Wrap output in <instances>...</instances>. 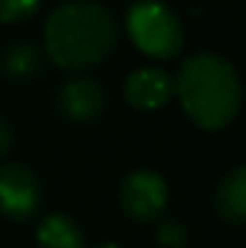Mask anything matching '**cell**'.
<instances>
[{
    "label": "cell",
    "instance_id": "obj_1",
    "mask_svg": "<svg viewBox=\"0 0 246 248\" xmlns=\"http://www.w3.org/2000/svg\"><path fill=\"white\" fill-rule=\"evenodd\" d=\"M46 51L61 68L82 70L104 61L118 44V24L114 15L99 2H63L58 5L44 29Z\"/></svg>",
    "mask_w": 246,
    "mask_h": 248
},
{
    "label": "cell",
    "instance_id": "obj_2",
    "mask_svg": "<svg viewBox=\"0 0 246 248\" xmlns=\"http://www.w3.org/2000/svg\"><path fill=\"white\" fill-rule=\"evenodd\" d=\"M174 92L188 118L205 130L234 121L242 106V80L232 61L220 53H193L174 78Z\"/></svg>",
    "mask_w": 246,
    "mask_h": 248
},
{
    "label": "cell",
    "instance_id": "obj_3",
    "mask_svg": "<svg viewBox=\"0 0 246 248\" xmlns=\"http://www.w3.org/2000/svg\"><path fill=\"white\" fill-rule=\"evenodd\" d=\"M133 44L152 58H174L181 53L186 34L176 12L162 0H138L126 15Z\"/></svg>",
    "mask_w": 246,
    "mask_h": 248
},
{
    "label": "cell",
    "instance_id": "obj_4",
    "mask_svg": "<svg viewBox=\"0 0 246 248\" xmlns=\"http://www.w3.org/2000/svg\"><path fill=\"white\" fill-rule=\"evenodd\" d=\"M123 212L140 224L155 222L162 217L164 207L169 202V188L166 181L152 169H135L131 171L118 190Z\"/></svg>",
    "mask_w": 246,
    "mask_h": 248
},
{
    "label": "cell",
    "instance_id": "obj_5",
    "mask_svg": "<svg viewBox=\"0 0 246 248\" xmlns=\"http://www.w3.org/2000/svg\"><path fill=\"white\" fill-rule=\"evenodd\" d=\"M41 202V186L36 173L24 164H0V212L7 219H29Z\"/></svg>",
    "mask_w": 246,
    "mask_h": 248
},
{
    "label": "cell",
    "instance_id": "obj_6",
    "mask_svg": "<svg viewBox=\"0 0 246 248\" xmlns=\"http://www.w3.org/2000/svg\"><path fill=\"white\" fill-rule=\"evenodd\" d=\"M58 108L73 123H89L104 106V89L92 78H73L58 89Z\"/></svg>",
    "mask_w": 246,
    "mask_h": 248
},
{
    "label": "cell",
    "instance_id": "obj_7",
    "mask_svg": "<svg viewBox=\"0 0 246 248\" xmlns=\"http://www.w3.org/2000/svg\"><path fill=\"white\" fill-rule=\"evenodd\" d=\"M123 96L135 108H160L174 96V78L162 68H140L126 78Z\"/></svg>",
    "mask_w": 246,
    "mask_h": 248
},
{
    "label": "cell",
    "instance_id": "obj_8",
    "mask_svg": "<svg viewBox=\"0 0 246 248\" xmlns=\"http://www.w3.org/2000/svg\"><path fill=\"white\" fill-rule=\"evenodd\" d=\"M215 207L230 224H244L246 219V169L242 164L227 171L215 190Z\"/></svg>",
    "mask_w": 246,
    "mask_h": 248
},
{
    "label": "cell",
    "instance_id": "obj_9",
    "mask_svg": "<svg viewBox=\"0 0 246 248\" xmlns=\"http://www.w3.org/2000/svg\"><path fill=\"white\" fill-rule=\"evenodd\" d=\"M41 68H44L41 48H36L34 44H27V41L10 44L0 56V70L12 82H27V80L36 78L41 73Z\"/></svg>",
    "mask_w": 246,
    "mask_h": 248
},
{
    "label": "cell",
    "instance_id": "obj_10",
    "mask_svg": "<svg viewBox=\"0 0 246 248\" xmlns=\"http://www.w3.org/2000/svg\"><path fill=\"white\" fill-rule=\"evenodd\" d=\"M36 241L39 248H87L80 224L63 212H53L39 224Z\"/></svg>",
    "mask_w": 246,
    "mask_h": 248
},
{
    "label": "cell",
    "instance_id": "obj_11",
    "mask_svg": "<svg viewBox=\"0 0 246 248\" xmlns=\"http://www.w3.org/2000/svg\"><path fill=\"white\" fill-rule=\"evenodd\" d=\"M157 244L162 248H183L188 241V229L179 222V219H169L164 217L157 227Z\"/></svg>",
    "mask_w": 246,
    "mask_h": 248
},
{
    "label": "cell",
    "instance_id": "obj_12",
    "mask_svg": "<svg viewBox=\"0 0 246 248\" xmlns=\"http://www.w3.org/2000/svg\"><path fill=\"white\" fill-rule=\"evenodd\" d=\"M39 7V0H0V19L2 22H24Z\"/></svg>",
    "mask_w": 246,
    "mask_h": 248
},
{
    "label": "cell",
    "instance_id": "obj_13",
    "mask_svg": "<svg viewBox=\"0 0 246 248\" xmlns=\"http://www.w3.org/2000/svg\"><path fill=\"white\" fill-rule=\"evenodd\" d=\"M12 140H15V130H12V125H10L5 118H0V157H5V155L10 152Z\"/></svg>",
    "mask_w": 246,
    "mask_h": 248
},
{
    "label": "cell",
    "instance_id": "obj_14",
    "mask_svg": "<svg viewBox=\"0 0 246 248\" xmlns=\"http://www.w3.org/2000/svg\"><path fill=\"white\" fill-rule=\"evenodd\" d=\"M97 248H121V246L114 244V241H106V244H101V246H97Z\"/></svg>",
    "mask_w": 246,
    "mask_h": 248
}]
</instances>
